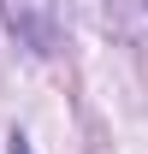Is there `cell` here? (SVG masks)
Listing matches in <instances>:
<instances>
[{
    "mask_svg": "<svg viewBox=\"0 0 148 154\" xmlns=\"http://www.w3.org/2000/svg\"><path fill=\"white\" fill-rule=\"evenodd\" d=\"M6 24L30 42V54H54V0H6Z\"/></svg>",
    "mask_w": 148,
    "mask_h": 154,
    "instance_id": "1",
    "label": "cell"
},
{
    "mask_svg": "<svg viewBox=\"0 0 148 154\" xmlns=\"http://www.w3.org/2000/svg\"><path fill=\"white\" fill-rule=\"evenodd\" d=\"M12 154H30V142H24V136H12Z\"/></svg>",
    "mask_w": 148,
    "mask_h": 154,
    "instance_id": "2",
    "label": "cell"
}]
</instances>
